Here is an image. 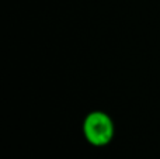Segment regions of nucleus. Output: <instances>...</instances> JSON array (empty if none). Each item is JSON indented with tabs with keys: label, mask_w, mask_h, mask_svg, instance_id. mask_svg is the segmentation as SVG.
Segmentation results:
<instances>
[{
	"label": "nucleus",
	"mask_w": 160,
	"mask_h": 159,
	"mask_svg": "<svg viewBox=\"0 0 160 159\" xmlns=\"http://www.w3.org/2000/svg\"><path fill=\"white\" fill-rule=\"evenodd\" d=\"M83 135L93 146H105L112 141L115 126L110 114L101 110L90 111L83 120Z\"/></svg>",
	"instance_id": "1"
}]
</instances>
